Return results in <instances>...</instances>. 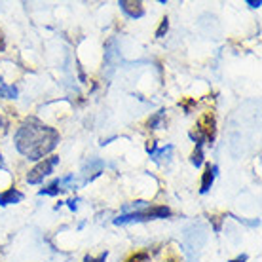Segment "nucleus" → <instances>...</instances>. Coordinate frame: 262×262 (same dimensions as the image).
Listing matches in <instances>:
<instances>
[{"instance_id": "nucleus-19", "label": "nucleus", "mask_w": 262, "mask_h": 262, "mask_svg": "<svg viewBox=\"0 0 262 262\" xmlns=\"http://www.w3.org/2000/svg\"><path fill=\"white\" fill-rule=\"evenodd\" d=\"M247 260V256H239V258H234V260H230V262H245Z\"/></svg>"}, {"instance_id": "nucleus-4", "label": "nucleus", "mask_w": 262, "mask_h": 262, "mask_svg": "<svg viewBox=\"0 0 262 262\" xmlns=\"http://www.w3.org/2000/svg\"><path fill=\"white\" fill-rule=\"evenodd\" d=\"M59 162V156H50V158H44V160H40L38 164L34 165L33 169L27 173V181L29 184H38L44 181V177H48L50 173L53 171L55 164Z\"/></svg>"}, {"instance_id": "nucleus-3", "label": "nucleus", "mask_w": 262, "mask_h": 262, "mask_svg": "<svg viewBox=\"0 0 262 262\" xmlns=\"http://www.w3.org/2000/svg\"><path fill=\"white\" fill-rule=\"evenodd\" d=\"M171 211L169 207L165 205H160V207H146L144 211H135V213H129V215H124L116 219V224L120 223H129V221H150V219H164V216H169Z\"/></svg>"}, {"instance_id": "nucleus-7", "label": "nucleus", "mask_w": 262, "mask_h": 262, "mask_svg": "<svg viewBox=\"0 0 262 262\" xmlns=\"http://www.w3.org/2000/svg\"><path fill=\"white\" fill-rule=\"evenodd\" d=\"M215 171L216 167L215 165H207L205 167V171H203V177H202V194H205V192L211 188V184H213V181H215Z\"/></svg>"}, {"instance_id": "nucleus-17", "label": "nucleus", "mask_w": 262, "mask_h": 262, "mask_svg": "<svg viewBox=\"0 0 262 262\" xmlns=\"http://www.w3.org/2000/svg\"><path fill=\"white\" fill-rule=\"evenodd\" d=\"M4 46H6V42H4V36H2V31H0V52L4 50Z\"/></svg>"}, {"instance_id": "nucleus-15", "label": "nucleus", "mask_w": 262, "mask_h": 262, "mask_svg": "<svg viewBox=\"0 0 262 262\" xmlns=\"http://www.w3.org/2000/svg\"><path fill=\"white\" fill-rule=\"evenodd\" d=\"M194 103H196L194 99H184V101H181V105L184 106V111H186V112H190V108H192V105H194Z\"/></svg>"}, {"instance_id": "nucleus-5", "label": "nucleus", "mask_w": 262, "mask_h": 262, "mask_svg": "<svg viewBox=\"0 0 262 262\" xmlns=\"http://www.w3.org/2000/svg\"><path fill=\"white\" fill-rule=\"evenodd\" d=\"M120 8H122L125 15H129V17H143V13H144L143 2H131V0H122V2H120Z\"/></svg>"}, {"instance_id": "nucleus-20", "label": "nucleus", "mask_w": 262, "mask_h": 262, "mask_svg": "<svg viewBox=\"0 0 262 262\" xmlns=\"http://www.w3.org/2000/svg\"><path fill=\"white\" fill-rule=\"evenodd\" d=\"M0 167H4V160H2V154H0Z\"/></svg>"}, {"instance_id": "nucleus-8", "label": "nucleus", "mask_w": 262, "mask_h": 262, "mask_svg": "<svg viewBox=\"0 0 262 262\" xmlns=\"http://www.w3.org/2000/svg\"><path fill=\"white\" fill-rule=\"evenodd\" d=\"M61 186H63V181H59V179H57V181H53L48 188H42V190H40V194H48V196L61 194V192H63V188H61Z\"/></svg>"}, {"instance_id": "nucleus-13", "label": "nucleus", "mask_w": 262, "mask_h": 262, "mask_svg": "<svg viewBox=\"0 0 262 262\" xmlns=\"http://www.w3.org/2000/svg\"><path fill=\"white\" fill-rule=\"evenodd\" d=\"M167 27H169V23H167V17H164V19H162V23H160V29L156 31L158 38H160V36H164V33H167Z\"/></svg>"}, {"instance_id": "nucleus-12", "label": "nucleus", "mask_w": 262, "mask_h": 262, "mask_svg": "<svg viewBox=\"0 0 262 262\" xmlns=\"http://www.w3.org/2000/svg\"><path fill=\"white\" fill-rule=\"evenodd\" d=\"M162 118H164V111L156 112V114H154V116H152V118L148 120V127H150V129H156L158 124L162 122Z\"/></svg>"}, {"instance_id": "nucleus-18", "label": "nucleus", "mask_w": 262, "mask_h": 262, "mask_svg": "<svg viewBox=\"0 0 262 262\" xmlns=\"http://www.w3.org/2000/svg\"><path fill=\"white\" fill-rule=\"evenodd\" d=\"M4 131H6V122L0 118V133H4Z\"/></svg>"}, {"instance_id": "nucleus-16", "label": "nucleus", "mask_w": 262, "mask_h": 262, "mask_svg": "<svg viewBox=\"0 0 262 262\" xmlns=\"http://www.w3.org/2000/svg\"><path fill=\"white\" fill-rule=\"evenodd\" d=\"M213 221H215V230L219 232L221 230V216H213Z\"/></svg>"}, {"instance_id": "nucleus-1", "label": "nucleus", "mask_w": 262, "mask_h": 262, "mask_svg": "<svg viewBox=\"0 0 262 262\" xmlns=\"http://www.w3.org/2000/svg\"><path fill=\"white\" fill-rule=\"evenodd\" d=\"M57 143H59V131L34 116L23 120V124L15 133V146L29 160H44V156L50 154L57 146Z\"/></svg>"}, {"instance_id": "nucleus-11", "label": "nucleus", "mask_w": 262, "mask_h": 262, "mask_svg": "<svg viewBox=\"0 0 262 262\" xmlns=\"http://www.w3.org/2000/svg\"><path fill=\"white\" fill-rule=\"evenodd\" d=\"M125 262H148V253H146V251H139V253H133V255H131Z\"/></svg>"}, {"instance_id": "nucleus-2", "label": "nucleus", "mask_w": 262, "mask_h": 262, "mask_svg": "<svg viewBox=\"0 0 262 262\" xmlns=\"http://www.w3.org/2000/svg\"><path fill=\"white\" fill-rule=\"evenodd\" d=\"M216 135V122H215V114L213 112H203L200 120H198L196 131H192L190 137L196 141V144H203V141L207 143H213Z\"/></svg>"}, {"instance_id": "nucleus-9", "label": "nucleus", "mask_w": 262, "mask_h": 262, "mask_svg": "<svg viewBox=\"0 0 262 262\" xmlns=\"http://www.w3.org/2000/svg\"><path fill=\"white\" fill-rule=\"evenodd\" d=\"M17 95V90L13 85L4 84V80L0 78V97H6V99H13Z\"/></svg>"}, {"instance_id": "nucleus-10", "label": "nucleus", "mask_w": 262, "mask_h": 262, "mask_svg": "<svg viewBox=\"0 0 262 262\" xmlns=\"http://www.w3.org/2000/svg\"><path fill=\"white\" fill-rule=\"evenodd\" d=\"M202 146H203V144H196V150L192 152V158H190L192 164L196 165V167H198V165H202V162H203V150H202Z\"/></svg>"}, {"instance_id": "nucleus-6", "label": "nucleus", "mask_w": 262, "mask_h": 262, "mask_svg": "<svg viewBox=\"0 0 262 262\" xmlns=\"http://www.w3.org/2000/svg\"><path fill=\"white\" fill-rule=\"evenodd\" d=\"M23 200V194H21L17 188H8L6 192L0 194V205H10V203H17Z\"/></svg>"}, {"instance_id": "nucleus-14", "label": "nucleus", "mask_w": 262, "mask_h": 262, "mask_svg": "<svg viewBox=\"0 0 262 262\" xmlns=\"http://www.w3.org/2000/svg\"><path fill=\"white\" fill-rule=\"evenodd\" d=\"M106 260V253H103V255H99L97 258H93V256H85L84 262H105Z\"/></svg>"}]
</instances>
